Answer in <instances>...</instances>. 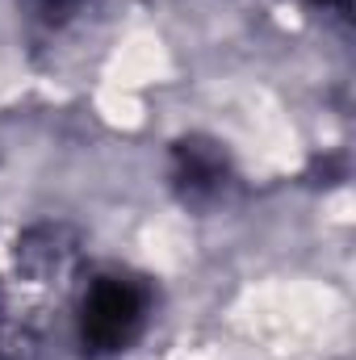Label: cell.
<instances>
[{
  "label": "cell",
  "instance_id": "7a4b0ae2",
  "mask_svg": "<svg viewBox=\"0 0 356 360\" xmlns=\"http://www.w3.org/2000/svg\"><path fill=\"white\" fill-rule=\"evenodd\" d=\"M227 172V160L214 143H201V139H184L177 147V180L189 193H210L218 188V180Z\"/></svg>",
  "mask_w": 356,
  "mask_h": 360
},
{
  "label": "cell",
  "instance_id": "6da1fadb",
  "mask_svg": "<svg viewBox=\"0 0 356 360\" xmlns=\"http://www.w3.org/2000/svg\"><path fill=\"white\" fill-rule=\"evenodd\" d=\"M143 310H147V297L134 281H122V276H105L96 281L84 297V310H80V344L92 356H105V352H122L139 327H143Z\"/></svg>",
  "mask_w": 356,
  "mask_h": 360
},
{
  "label": "cell",
  "instance_id": "3957f363",
  "mask_svg": "<svg viewBox=\"0 0 356 360\" xmlns=\"http://www.w3.org/2000/svg\"><path fill=\"white\" fill-rule=\"evenodd\" d=\"M323 4H344V0H323Z\"/></svg>",
  "mask_w": 356,
  "mask_h": 360
}]
</instances>
